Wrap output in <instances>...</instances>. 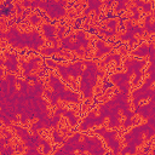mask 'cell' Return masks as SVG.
Here are the masks:
<instances>
[{"label": "cell", "instance_id": "cell-42", "mask_svg": "<svg viewBox=\"0 0 155 155\" xmlns=\"http://www.w3.org/2000/svg\"><path fill=\"white\" fill-rule=\"evenodd\" d=\"M82 155H87V154H85V153H82Z\"/></svg>", "mask_w": 155, "mask_h": 155}, {"label": "cell", "instance_id": "cell-36", "mask_svg": "<svg viewBox=\"0 0 155 155\" xmlns=\"http://www.w3.org/2000/svg\"><path fill=\"white\" fill-rule=\"evenodd\" d=\"M21 5H22V7H25V10H27L28 7H30V1L24 0V1H22V2H21Z\"/></svg>", "mask_w": 155, "mask_h": 155}, {"label": "cell", "instance_id": "cell-24", "mask_svg": "<svg viewBox=\"0 0 155 155\" xmlns=\"http://www.w3.org/2000/svg\"><path fill=\"white\" fill-rule=\"evenodd\" d=\"M13 151H15L13 147H12V145H10V144H6V145H5V148L0 151V155H12V154H13Z\"/></svg>", "mask_w": 155, "mask_h": 155}, {"label": "cell", "instance_id": "cell-37", "mask_svg": "<svg viewBox=\"0 0 155 155\" xmlns=\"http://www.w3.org/2000/svg\"><path fill=\"white\" fill-rule=\"evenodd\" d=\"M84 19L82 18H78L76 21H75V25H74V29H79V25L81 24V22H82Z\"/></svg>", "mask_w": 155, "mask_h": 155}, {"label": "cell", "instance_id": "cell-34", "mask_svg": "<svg viewBox=\"0 0 155 155\" xmlns=\"http://www.w3.org/2000/svg\"><path fill=\"white\" fill-rule=\"evenodd\" d=\"M50 150H51V147H50V144H48V142L44 145V154L45 155H47L48 153H50Z\"/></svg>", "mask_w": 155, "mask_h": 155}, {"label": "cell", "instance_id": "cell-7", "mask_svg": "<svg viewBox=\"0 0 155 155\" xmlns=\"http://www.w3.org/2000/svg\"><path fill=\"white\" fill-rule=\"evenodd\" d=\"M5 38L10 41V44L12 46H15L16 48H23V42H22V34L18 31L17 28L11 27L8 29V31L5 34Z\"/></svg>", "mask_w": 155, "mask_h": 155}, {"label": "cell", "instance_id": "cell-35", "mask_svg": "<svg viewBox=\"0 0 155 155\" xmlns=\"http://www.w3.org/2000/svg\"><path fill=\"white\" fill-rule=\"evenodd\" d=\"M120 58H121L120 54H111V59H114L116 62V64H120Z\"/></svg>", "mask_w": 155, "mask_h": 155}, {"label": "cell", "instance_id": "cell-27", "mask_svg": "<svg viewBox=\"0 0 155 155\" xmlns=\"http://www.w3.org/2000/svg\"><path fill=\"white\" fill-rule=\"evenodd\" d=\"M53 139H54V142H56V143H64V140H65L62 136H59V134H58V132H57L56 130L53 131Z\"/></svg>", "mask_w": 155, "mask_h": 155}, {"label": "cell", "instance_id": "cell-4", "mask_svg": "<svg viewBox=\"0 0 155 155\" xmlns=\"http://www.w3.org/2000/svg\"><path fill=\"white\" fill-rule=\"evenodd\" d=\"M85 151L90 153L91 155H104V148L101 143V140L97 137H90V136H84L82 140Z\"/></svg>", "mask_w": 155, "mask_h": 155}, {"label": "cell", "instance_id": "cell-21", "mask_svg": "<svg viewBox=\"0 0 155 155\" xmlns=\"http://www.w3.org/2000/svg\"><path fill=\"white\" fill-rule=\"evenodd\" d=\"M63 48L62 47H47V48H42L41 50V53L42 54H53V53H57V52H61Z\"/></svg>", "mask_w": 155, "mask_h": 155}, {"label": "cell", "instance_id": "cell-30", "mask_svg": "<svg viewBox=\"0 0 155 155\" xmlns=\"http://www.w3.org/2000/svg\"><path fill=\"white\" fill-rule=\"evenodd\" d=\"M64 33H65V28H64V27H61V28L58 29V34H57V38H56V39H61V40H62Z\"/></svg>", "mask_w": 155, "mask_h": 155}, {"label": "cell", "instance_id": "cell-33", "mask_svg": "<svg viewBox=\"0 0 155 155\" xmlns=\"http://www.w3.org/2000/svg\"><path fill=\"white\" fill-rule=\"evenodd\" d=\"M45 62H46V64H47L48 67H57V64H58V63H56V62L52 61V59H46Z\"/></svg>", "mask_w": 155, "mask_h": 155}, {"label": "cell", "instance_id": "cell-22", "mask_svg": "<svg viewBox=\"0 0 155 155\" xmlns=\"http://www.w3.org/2000/svg\"><path fill=\"white\" fill-rule=\"evenodd\" d=\"M56 68H58V71H59V74H61V76L63 78V79H68V76H69V74H68V68L67 67H64V65H59V64H57V67Z\"/></svg>", "mask_w": 155, "mask_h": 155}, {"label": "cell", "instance_id": "cell-20", "mask_svg": "<svg viewBox=\"0 0 155 155\" xmlns=\"http://www.w3.org/2000/svg\"><path fill=\"white\" fill-rule=\"evenodd\" d=\"M12 127L17 131V133H18V136L21 137V139H22V140H24V139L28 137L29 132H28L25 128H23V127H21V126H16V125H15V126H12Z\"/></svg>", "mask_w": 155, "mask_h": 155}, {"label": "cell", "instance_id": "cell-1", "mask_svg": "<svg viewBox=\"0 0 155 155\" xmlns=\"http://www.w3.org/2000/svg\"><path fill=\"white\" fill-rule=\"evenodd\" d=\"M82 63L86 65L81 74V81H80V90L84 93V97L86 99H90L92 97V88L97 84V76H102L103 73L98 70V67L92 61H82Z\"/></svg>", "mask_w": 155, "mask_h": 155}, {"label": "cell", "instance_id": "cell-32", "mask_svg": "<svg viewBox=\"0 0 155 155\" xmlns=\"http://www.w3.org/2000/svg\"><path fill=\"white\" fill-rule=\"evenodd\" d=\"M105 45H104V42H103V40H98L97 42H96V47H97V50H101V48H103Z\"/></svg>", "mask_w": 155, "mask_h": 155}, {"label": "cell", "instance_id": "cell-16", "mask_svg": "<svg viewBox=\"0 0 155 155\" xmlns=\"http://www.w3.org/2000/svg\"><path fill=\"white\" fill-rule=\"evenodd\" d=\"M153 50H155V48H154V45H153V42H151L149 46H147V45L140 46L138 50L133 51V54L139 56V57H145V56H149V54H150V51H153Z\"/></svg>", "mask_w": 155, "mask_h": 155}, {"label": "cell", "instance_id": "cell-8", "mask_svg": "<svg viewBox=\"0 0 155 155\" xmlns=\"http://www.w3.org/2000/svg\"><path fill=\"white\" fill-rule=\"evenodd\" d=\"M42 30H44V34H45V38L48 40V41H52L54 44V47H57V39H56V29L52 24L50 23H46L42 25Z\"/></svg>", "mask_w": 155, "mask_h": 155}, {"label": "cell", "instance_id": "cell-15", "mask_svg": "<svg viewBox=\"0 0 155 155\" xmlns=\"http://www.w3.org/2000/svg\"><path fill=\"white\" fill-rule=\"evenodd\" d=\"M17 56L12 54V53H7V59L5 61V65L10 71H17Z\"/></svg>", "mask_w": 155, "mask_h": 155}, {"label": "cell", "instance_id": "cell-29", "mask_svg": "<svg viewBox=\"0 0 155 155\" xmlns=\"http://www.w3.org/2000/svg\"><path fill=\"white\" fill-rule=\"evenodd\" d=\"M39 21H40V17H39L38 15H33V16L30 17V23H31V24H38Z\"/></svg>", "mask_w": 155, "mask_h": 155}, {"label": "cell", "instance_id": "cell-3", "mask_svg": "<svg viewBox=\"0 0 155 155\" xmlns=\"http://www.w3.org/2000/svg\"><path fill=\"white\" fill-rule=\"evenodd\" d=\"M145 65V61H138V59H126L124 62V67L126 68V73L128 74V76H131L132 74H134V78H133V84L137 85L138 81L140 80L142 78V73H140V69L142 67Z\"/></svg>", "mask_w": 155, "mask_h": 155}, {"label": "cell", "instance_id": "cell-31", "mask_svg": "<svg viewBox=\"0 0 155 155\" xmlns=\"http://www.w3.org/2000/svg\"><path fill=\"white\" fill-rule=\"evenodd\" d=\"M142 7H143L144 12H150V11H151V5H150V2H144V5H143Z\"/></svg>", "mask_w": 155, "mask_h": 155}, {"label": "cell", "instance_id": "cell-5", "mask_svg": "<svg viewBox=\"0 0 155 155\" xmlns=\"http://www.w3.org/2000/svg\"><path fill=\"white\" fill-rule=\"evenodd\" d=\"M155 98H150V102L149 104H145V105H138L134 108V111L133 114H139L140 116L145 117V119H150V117H154L155 115Z\"/></svg>", "mask_w": 155, "mask_h": 155}, {"label": "cell", "instance_id": "cell-19", "mask_svg": "<svg viewBox=\"0 0 155 155\" xmlns=\"http://www.w3.org/2000/svg\"><path fill=\"white\" fill-rule=\"evenodd\" d=\"M44 92H45V93H46V96L48 97V99H50L51 104H52V105H56V103H57V102H58V99H59V98H58V93H57V92H54V91H53V92L44 91Z\"/></svg>", "mask_w": 155, "mask_h": 155}, {"label": "cell", "instance_id": "cell-17", "mask_svg": "<svg viewBox=\"0 0 155 155\" xmlns=\"http://www.w3.org/2000/svg\"><path fill=\"white\" fill-rule=\"evenodd\" d=\"M87 5H88V7L85 10V15H88L92 10H93L94 12L98 11V10H101L102 1H101V0H90V1H87Z\"/></svg>", "mask_w": 155, "mask_h": 155}, {"label": "cell", "instance_id": "cell-41", "mask_svg": "<svg viewBox=\"0 0 155 155\" xmlns=\"http://www.w3.org/2000/svg\"><path fill=\"white\" fill-rule=\"evenodd\" d=\"M1 38H5V34H4V33L1 31V29H0V39H1Z\"/></svg>", "mask_w": 155, "mask_h": 155}, {"label": "cell", "instance_id": "cell-2", "mask_svg": "<svg viewBox=\"0 0 155 155\" xmlns=\"http://www.w3.org/2000/svg\"><path fill=\"white\" fill-rule=\"evenodd\" d=\"M68 2L67 1H53V0H46V1H40L39 2V7L40 10H42L46 15H48L51 18L56 19L62 17L65 13V8L64 6H67Z\"/></svg>", "mask_w": 155, "mask_h": 155}, {"label": "cell", "instance_id": "cell-38", "mask_svg": "<svg viewBox=\"0 0 155 155\" xmlns=\"http://www.w3.org/2000/svg\"><path fill=\"white\" fill-rule=\"evenodd\" d=\"M64 110H65V109H63V108H58V109L56 110V115H61V114H63Z\"/></svg>", "mask_w": 155, "mask_h": 155}, {"label": "cell", "instance_id": "cell-10", "mask_svg": "<svg viewBox=\"0 0 155 155\" xmlns=\"http://www.w3.org/2000/svg\"><path fill=\"white\" fill-rule=\"evenodd\" d=\"M111 81L113 84H115L117 87L126 84V82H130V76L127 73H116V74H113L111 75Z\"/></svg>", "mask_w": 155, "mask_h": 155}, {"label": "cell", "instance_id": "cell-11", "mask_svg": "<svg viewBox=\"0 0 155 155\" xmlns=\"http://www.w3.org/2000/svg\"><path fill=\"white\" fill-rule=\"evenodd\" d=\"M93 126H97V116L94 115V113H91L90 115H87L84 119V121L80 125V128L81 130H87V128H91Z\"/></svg>", "mask_w": 155, "mask_h": 155}, {"label": "cell", "instance_id": "cell-28", "mask_svg": "<svg viewBox=\"0 0 155 155\" xmlns=\"http://www.w3.org/2000/svg\"><path fill=\"white\" fill-rule=\"evenodd\" d=\"M99 33H102V34H103V35H105V36H111V35H114L116 31L107 30V28H101V29H99Z\"/></svg>", "mask_w": 155, "mask_h": 155}, {"label": "cell", "instance_id": "cell-6", "mask_svg": "<svg viewBox=\"0 0 155 155\" xmlns=\"http://www.w3.org/2000/svg\"><path fill=\"white\" fill-rule=\"evenodd\" d=\"M154 96H155V91H154L151 87H150V88H144V87L137 88V90L132 93L133 104H134V107H138L140 99H150V98H153Z\"/></svg>", "mask_w": 155, "mask_h": 155}, {"label": "cell", "instance_id": "cell-14", "mask_svg": "<svg viewBox=\"0 0 155 155\" xmlns=\"http://www.w3.org/2000/svg\"><path fill=\"white\" fill-rule=\"evenodd\" d=\"M58 98H61L63 101L73 102V103H79V96L71 91H68V90H64L63 92L58 93Z\"/></svg>", "mask_w": 155, "mask_h": 155}, {"label": "cell", "instance_id": "cell-23", "mask_svg": "<svg viewBox=\"0 0 155 155\" xmlns=\"http://www.w3.org/2000/svg\"><path fill=\"white\" fill-rule=\"evenodd\" d=\"M42 127H44V122H42L41 120H38L35 124L31 125L30 130L33 131V134H35V133H38V130H40V128H42Z\"/></svg>", "mask_w": 155, "mask_h": 155}, {"label": "cell", "instance_id": "cell-25", "mask_svg": "<svg viewBox=\"0 0 155 155\" xmlns=\"http://www.w3.org/2000/svg\"><path fill=\"white\" fill-rule=\"evenodd\" d=\"M110 51H111V47H109V46H104L103 48L97 50V52H96V57L98 58V57H101V56L104 54V53H109Z\"/></svg>", "mask_w": 155, "mask_h": 155}, {"label": "cell", "instance_id": "cell-12", "mask_svg": "<svg viewBox=\"0 0 155 155\" xmlns=\"http://www.w3.org/2000/svg\"><path fill=\"white\" fill-rule=\"evenodd\" d=\"M48 84H50L51 87H53V91L57 92V93H61V92H63L65 90V87L62 84V81L57 76H54V75H51L48 78Z\"/></svg>", "mask_w": 155, "mask_h": 155}, {"label": "cell", "instance_id": "cell-9", "mask_svg": "<svg viewBox=\"0 0 155 155\" xmlns=\"http://www.w3.org/2000/svg\"><path fill=\"white\" fill-rule=\"evenodd\" d=\"M84 63H82V61H78V62H75V63H73V64H70V65H68L67 68H68V74L70 75V76H73V78H78V76H81V74H82V71H84Z\"/></svg>", "mask_w": 155, "mask_h": 155}, {"label": "cell", "instance_id": "cell-39", "mask_svg": "<svg viewBox=\"0 0 155 155\" xmlns=\"http://www.w3.org/2000/svg\"><path fill=\"white\" fill-rule=\"evenodd\" d=\"M76 53H78L79 56H82V54L85 53V50H84V48H79V50H76Z\"/></svg>", "mask_w": 155, "mask_h": 155}, {"label": "cell", "instance_id": "cell-43", "mask_svg": "<svg viewBox=\"0 0 155 155\" xmlns=\"http://www.w3.org/2000/svg\"><path fill=\"white\" fill-rule=\"evenodd\" d=\"M151 155H154V154H151Z\"/></svg>", "mask_w": 155, "mask_h": 155}, {"label": "cell", "instance_id": "cell-18", "mask_svg": "<svg viewBox=\"0 0 155 155\" xmlns=\"http://www.w3.org/2000/svg\"><path fill=\"white\" fill-rule=\"evenodd\" d=\"M63 114L68 117V120H69V122H70L71 126H75V125L78 124V116H75V114H74L73 111H70V110H64Z\"/></svg>", "mask_w": 155, "mask_h": 155}, {"label": "cell", "instance_id": "cell-13", "mask_svg": "<svg viewBox=\"0 0 155 155\" xmlns=\"http://www.w3.org/2000/svg\"><path fill=\"white\" fill-rule=\"evenodd\" d=\"M38 62H40V58H39V57L31 58L28 63L22 62V67H23V70H24V75H25V76H28V75H29V73H30L33 69L38 68Z\"/></svg>", "mask_w": 155, "mask_h": 155}, {"label": "cell", "instance_id": "cell-40", "mask_svg": "<svg viewBox=\"0 0 155 155\" xmlns=\"http://www.w3.org/2000/svg\"><path fill=\"white\" fill-rule=\"evenodd\" d=\"M16 22H15V19H11V21H8V25H13Z\"/></svg>", "mask_w": 155, "mask_h": 155}, {"label": "cell", "instance_id": "cell-26", "mask_svg": "<svg viewBox=\"0 0 155 155\" xmlns=\"http://www.w3.org/2000/svg\"><path fill=\"white\" fill-rule=\"evenodd\" d=\"M107 28L111 29L113 31H116V18L109 19V21L107 22Z\"/></svg>", "mask_w": 155, "mask_h": 155}]
</instances>
